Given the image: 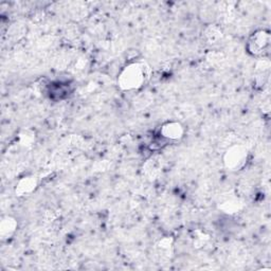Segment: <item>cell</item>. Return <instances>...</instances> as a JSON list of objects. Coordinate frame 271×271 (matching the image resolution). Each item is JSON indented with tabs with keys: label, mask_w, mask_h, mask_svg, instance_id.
Here are the masks:
<instances>
[{
	"label": "cell",
	"mask_w": 271,
	"mask_h": 271,
	"mask_svg": "<svg viewBox=\"0 0 271 271\" xmlns=\"http://www.w3.org/2000/svg\"><path fill=\"white\" fill-rule=\"evenodd\" d=\"M146 78V68L143 64L133 63L124 68L120 74L119 83L123 89L131 90L141 87Z\"/></svg>",
	"instance_id": "cell-1"
},
{
	"label": "cell",
	"mask_w": 271,
	"mask_h": 271,
	"mask_svg": "<svg viewBox=\"0 0 271 271\" xmlns=\"http://www.w3.org/2000/svg\"><path fill=\"white\" fill-rule=\"evenodd\" d=\"M269 47V34L259 31L248 41V50L254 55H262Z\"/></svg>",
	"instance_id": "cell-2"
},
{
	"label": "cell",
	"mask_w": 271,
	"mask_h": 271,
	"mask_svg": "<svg viewBox=\"0 0 271 271\" xmlns=\"http://www.w3.org/2000/svg\"><path fill=\"white\" fill-rule=\"evenodd\" d=\"M70 93H71L70 85L68 83H63V82L52 83L49 88V96L51 99L55 101H61V100L66 99L70 95Z\"/></svg>",
	"instance_id": "cell-3"
},
{
	"label": "cell",
	"mask_w": 271,
	"mask_h": 271,
	"mask_svg": "<svg viewBox=\"0 0 271 271\" xmlns=\"http://www.w3.org/2000/svg\"><path fill=\"white\" fill-rule=\"evenodd\" d=\"M183 133L184 129L178 123H167L160 131L161 138L166 140H178L183 137Z\"/></svg>",
	"instance_id": "cell-4"
},
{
	"label": "cell",
	"mask_w": 271,
	"mask_h": 271,
	"mask_svg": "<svg viewBox=\"0 0 271 271\" xmlns=\"http://www.w3.org/2000/svg\"><path fill=\"white\" fill-rule=\"evenodd\" d=\"M16 222L13 218L7 217L2 222V235L3 236H10L15 231Z\"/></svg>",
	"instance_id": "cell-5"
},
{
	"label": "cell",
	"mask_w": 271,
	"mask_h": 271,
	"mask_svg": "<svg viewBox=\"0 0 271 271\" xmlns=\"http://www.w3.org/2000/svg\"><path fill=\"white\" fill-rule=\"evenodd\" d=\"M34 188H35V182L31 178H26L19 183L17 191L20 194H28Z\"/></svg>",
	"instance_id": "cell-6"
},
{
	"label": "cell",
	"mask_w": 271,
	"mask_h": 271,
	"mask_svg": "<svg viewBox=\"0 0 271 271\" xmlns=\"http://www.w3.org/2000/svg\"><path fill=\"white\" fill-rule=\"evenodd\" d=\"M244 158V153L240 151V149H237V151H233L229 153V164L231 166H236V164H240Z\"/></svg>",
	"instance_id": "cell-7"
}]
</instances>
